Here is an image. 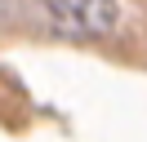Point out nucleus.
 Masks as SVG:
<instances>
[{
	"instance_id": "nucleus-1",
	"label": "nucleus",
	"mask_w": 147,
	"mask_h": 142,
	"mask_svg": "<svg viewBox=\"0 0 147 142\" xmlns=\"http://www.w3.org/2000/svg\"><path fill=\"white\" fill-rule=\"evenodd\" d=\"M49 18L67 36H107L116 27V0H49Z\"/></svg>"
}]
</instances>
